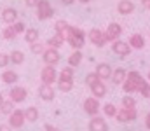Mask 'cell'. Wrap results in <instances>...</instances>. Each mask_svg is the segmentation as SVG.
<instances>
[{
  "label": "cell",
  "instance_id": "cell-20",
  "mask_svg": "<svg viewBox=\"0 0 150 131\" xmlns=\"http://www.w3.org/2000/svg\"><path fill=\"white\" fill-rule=\"evenodd\" d=\"M0 81L5 82V84H14V82L19 81V77H18V74L14 70H4L2 75H0Z\"/></svg>",
  "mask_w": 150,
  "mask_h": 131
},
{
  "label": "cell",
  "instance_id": "cell-2",
  "mask_svg": "<svg viewBox=\"0 0 150 131\" xmlns=\"http://www.w3.org/2000/svg\"><path fill=\"white\" fill-rule=\"evenodd\" d=\"M54 16V9H52V5H51V2L49 0H38L37 4V18L38 19H49V18H52Z\"/></svg>",
  "mask_w": 150,
  "mask_h": 131
},
{
  "label": "cell",
  "instance_id": "cell-14",
  "mask_svg": "<svg viewBox=\"0 0 150 131\" xmlns=\"http://www.w3.org/2000/svg\"><path fill=\"white\" fill-rule=\"evenodd\" d=\"M94 74L100 77V81H107V79H110V75H112V68H110V65H107V63H100V65H96Z\"/></svg>",
  "mask_w": 150,
  "mask_h": 131
},
{
  "label": "cell",
  "instance_id": "cell-28",
  "mask_svg": "<svg viewBox=\"0 0 150 131\" xmlns=\"http://www.w3.org/2000/svg\"><path fill=\"white\" fill-rule=\"evenodd\" d=\"M58 82V89L61 93H70L74 89V81H56Z\"/></svg>",
  "mask_w": 150,
  "mask_h": 131
},
{
  "label": "cell",
  "instance_id": "cell-45",
  "mask_svg": "<svg viewBox=\"0 0 150 131\" xmlns=\"http://www.w3.org/2000/svg\"><path fill=\"white\" fill-rule=\"evenodd\" d=\"M2 101H4V94L0 93V103H2Z\"/></svg>",
  "mask_w": 150,
  "mask_h": 131
},
{
  "label": "cell",
  "instance_id": "cell-17",
  "mask_svg": "<svg viewBox=\"0 0 150 131\" xmlns=\"http://www.w3.org/2000/svg\"><path fill=\"white\" fill-rule=\"evenodd\" d=\"M117 11H119V14L127 16V14H131V12L134 11V4H133L131 0H120V2L117 4Z\"/></svg>",
  "mask_w": 150,
  "mask_h": 131
},
{
  "label": "cell",
  "instance_id": "cell-23",
  "mask_svg": "<svg viewBox=\"0 0 150 131\" xmlns=\"http://www.w3.org/2000/svg\"><path fill=\"white\" fill-rule=\"evenodd\" d=\"M56 81H74V68L72 67L61 68V72L58 74V79Z\"/></svg>",
  "mask_w": 150,
  "mask_h": 131
},
{
  "label": "cell",
  "instance_id": "cell-1",
  "mask_svg": "<svg viewBox=\"0 0 150 131\" xmlns=\"http://www.w3.org/2000/svg\"><path fill=\"white\" fill-rule=\"evenodd\" d=\"M65 40L70 44L74 49L80 51V49L84 47V44H86V33H84L79 26H72V25H68L67 33H65Z\"/></svg>",
  "mask_w": 150,
  "mask_h": 131
},
{
  "label": "cell",
  "instance_id": "cell-35",
  "mask_svg": "<svg viewBox=\"0 0 150 131\" xmlns=\"http://www.w3.org/2000/svg\"><path fill=\"white\" fill-rule=\"evenodd\" d=\"M98 81H100V77H98V75H96L94 72H93V74H87V75H86V84H87L89 87L93 86V84H96Z\"/></svg>",
  "mask_w": 150,
  "mask_h": 131
},
{
  "label": "cell",
  "instance_id": "cell-41",
  "mask_svg": "<svg viewBox=\"0 0 150 131\" xmlns=\"http://www.w3.org/2000/svg\"><path fill=\"white\" fill-rule=\"evenodd\" d=\"M44 128H45V131H59V130H56L54 126H51V124H45Z\"/></svg>",
  "mask_w": 150,
  "mask_h": 131
},
{
  "label": "cell",
  "instance_id": "cell-16",
  "mask_svg": "<svg viewBox=\"0 0 150 131\" xmlns=\"http://www.w3.org/2000/svg\"><path fill=\"white\" fill-rule=\"evenodd\" d=\"M126 81H127V82H131V84H134L138 89L147 82V81L142 77V74H140V72H134V70H133V72H129V74H126Z\"/></svg>",
  "mask_w": 150,
  "mask_h": 131
},
{
  "label": "cell",
  "instance_id": "cell-32",
  "mask_svg": "<svg viewBox=\"0 0 150 131\" xmlns=\"http://www.w3.org/2000/svg\"><path fill=\"white\" fill-rule=\"evenodd\" d=\"M103 114H105L107 117H115L117 107H115L113 103H105V105H103Z\"/></svg>",
  "mask_w": 150,
  "mask_h": 131
},
{
  "label": "cell",
  "instance_id": "cell-13",
  "mask_svg": "<svg viewBox=\"0 0 150 131\" xmlns=\"http://www.w3.org/2000/svg\"><path fill=\"white\" fill-rule=\"evenodd\" d=\"M112 51L115 54H119V56H127L131 52V47L127 45V42H124V40H113Z\"/></svg>",
  "mask_w": 150,
  "mask_h": 131
},
{
  "label": "cell",
  "instance_id": "cell-42",
  "mask_svg": "<svg viewBox=\"0 0 150 131\" xmlns=\"http://www.w3.org/2000/svg\"><path fill=\"white\" fill-rule=\"evenodd\" d=\"M145 126H147V130H150V112L147 114V119H145Z\"/></svg>",
  "mask_w": 150,
  "mask_h": 131
},
{
  "label": "cell",
  "instance_id": "cell-19",
  "mask_svg": "<svg viewBox=\"0 0 150 131\" xmlns=\"http://www.w3.org/2000/svg\"><path fill=\"white\" fill-rule=\"evenodd\" d=\"M63 44H65V35L63 33H54L51 39H47V47H52V49H59Z\"/></svg>",
  "mask_w": 150,
  "mask_h": 131
},
{
  "label": "cell",
  "instance_id": "cell-11",
  "mask_svg": "<svg viewBox=\"0 0 150 131\" xmlns=\"http://www.w3.org/2000/svg\"><path fill=\"white\" fill-rule=\"evenodd\" d=\"M89 131H108V123L103 117L93 115V119L89 121Z\"/></svg>",
  "mask_w": 150,
  "mask_h": 131
},
{
  "label": "cell",
  "instance_id": "cell-36",
  "mask_svg": "<svg viewBox=\"0 0 150 131\" xmlns=\"http://www.w3.org/2000/svg\"><path fill=\"white\" fill-rule=\"evenodd\" d=\"M11 26L14 28V32H16L18 35H19V33H25V30H26V26H25V23H21V21H19V23H18V21H14V23H12Z\"/></svg>",
  "mask_w": 150,
  "mask_h": 131
},
{
  "label": "cell",
  "instance_id": "cell-34",
  "mask_svg": "<svg viewBox=\"0 0 150 131\" xmlns=\"http://www.w3.org/2000/svg\"><path fill=\"white\" fill-rule=\"evenodd\" d=\"M45 51V45L42 42H33V44H30V52H33V54H42Z\"/></svg>",
  "mask_w": 150,
  "mask_h": 131
},
{
  "label": "cell",
  "instance_id": "cell-33",
  "mask_svg": "<svg viewBox=\"0 0 150 131\" xmlns=\"http://www.w3.org/2000/svg\"><path fill=\"white\" fill-rule=\"evenodd\" d=\"M67 28H68V23L65 21V19H59V21H56L54 23V30H56V33H67Z\"/></svg>",
  "mask_w": 150,
  "mask_h": 131
},
{
  "label": "cell",
  "instance_id": "cell-37",
  "mask_svg": "<svg viewBox=\"0 0 150 131\" xmlns=\"http://www.w3.org/2000/svg\"><path fill=\"white\" fill-rule=\"evenodd\" d=\"M138 93H142V96H145V98H150V82H145L138 89Z\"/></svg>",
  "mask_w": 150,
  "mask_h": 131
},
{
  "label": "cell",
  "instance_id": "cell-4",
  "mask_svg": "<svg viewBox=\"0 0 150 131\" xmlns=\"http://www.w3.org/2000/svg\"><path fill=\"white\" fill-rule=\"evenodd\" d=\"M82 108H84V112H86V114H89V115H96V114L100 112V108H101V107H100L98 98L89 96V98H86V100H84Z\"/></svg>",
  "mask_w": 150,
  "mask_h": 131
},
{
  "label": "cell",
  "instance_id": "cell-8",
  "mask_svg": "<svg viewBox=\"0 0 150 131\" xmlns=\"http://www.w3.org/2000/svg\"><path fill=\"white\" fill-rule=\"evenodd\" d=\"M115 117L119 123H129V121H134L138 114H136V108H119Z\"/></svg>",
  "mask_w": 150,
  "mask_h": 131
},
{
  "label": "cell",
  "instance_id": "cell-12",
  "mask_svg": "<svg viewBox=\"0 0 150 131\" xmlns=\"http://www.w3.org/2000/svg\"><path fill=\"white\" fill-rule=\"evenodd\" d=\"M38 94H40V98L44 101H52L54 96H56V91H54V87L49 86V84H40L38 86Z\"/></svg>",
  "mask_w": 150,
  "mask_h": 131
},
{
  "label": "cell",
  "instance_id": "cell-30",
  "mask_svg": "<svg viewBox=\"0 0 150 131\" xmlns=\"http://www.w3.org/2000/svg\"><path fill=\"white\" fill-rule=\"evenodd\" d=\"M122 108H136V100L131 94H126L122 98Z\"/></svg>",
  "mask_w": 150,
  "mask_h": 131
},
{
  "label": "cell",
  "instance_id": "cell-15",
  "mask_svg": "<svg viewBox=\"0 0 150 131\" xmlns=\"http://www.w3.org/2000/svg\"><path fill=\"white\" fill-rule=\"evenodd\" d=\"M2 19H4L5 25H12V23L18 19V11H16L14 7H5V9L2 11Z\"/></svg>",
  "mask_w": 150,
  "mask_h": 131
},
{
  "label": "cell",
  "instance_id": "cell-7",
  "mask_svg": "<svg viewBox=\"0 0 150 131\" xmlns=\"http://www.w3.org/2000/svg\"><path fill=\"white\" fill-rule=\"evenodd\" d=\"M9 96H11V101L12 103H23L28 96V91L23 86H14L9 91Z\"/></svg>",
  "mask_w": 150,
  "mask_h": 131
},
{
  "label": "cell",
  "instance_id": "cell-43",
  "mask_svg": "<svg viewBox=\"0 0 150 131\" xmlns=\"http://www.w3.org/2000/svg\"><path fill=\"white\" fill-rule=\"evenodd\" d=\"M75 0H61V4H65V5H72Z\"/></svg>",
  "mask_w": 150,
  "mask_h": 131
},
{
  "label": "cell",
  "instance_id": "cell-21",
  "mask_svg": "<svg viewBox=\"0 0 150 131\" xmlns=\"http://www.w3.org/2000/svg\"><path fill=\"white\" fill-rule=\"evenodd\" d=\"M91 91H93V94H94V98H103L105 94H107V87H105V84H103V81H98L96 84H93L91 86Z\"/></svg>",
  "mask_w": 150,
  "mask_h": 131
},
{
  "label": "cell",
  "instance_id": "cell-9",
  "mask_svg": "<svg viewBox=\"0 0 150 131\" xmlns=\"http://www.w3.org/2000/svg\"><path fill=\"white\" fill-rule=\"evenodd\" d=\"M59 52H58V49H52V47H47L44 52H42V59H44V63L45 65H56L58 61H59Z\"/></svg>",
  "mask_w": 150,
  "mask_h": 131
},
{
  "label": "cell",
  "instance_id": "cell-6",
  "mask_svg": "<svg viewBox=\"0 0 150 131\" xmlns=\"http://www.w3.org/2000/svg\"><path fill=\"white\" fill-rule=\"evenodd\" d=\"M103 33H105V39H107V42L119 40V37H120V33H122V26H120L119 23H110Z\"/></svg>",
  "mask_w": 150,
  "mask_h": 131
},
{
  "label": "cell",
  "instance_id": "cell-48",
  "mask_svg": "<svg viewBox=\"0 0 150 131\" xmlns=\"http://www.w3.org/2000/svg\"><path fill=\"white\" fill-rule=\"evenodd\" d=\"M149 7H150V4H149Z\"/></svg>",
  "mask_w": 150,
  "mask_h": 131
},
{
  "label": "cell",
  "instance_id": "cell-44",
  "mask_svg": "<svg viewBox=\"0 0 150 131\" xmlns=\"http://www.w3.org/2000/svg\"><path fill=\"white\" fill-rule=\"evenodd\" d=\"M142 4H143V5H149V4H150V0H142Z\"/></svg>",
  "mask_w": 150,
  "mask_h": 131
},
{
  "label": "cell",
  "instance_id": "cell-38",
  "mask_svg": "<svg viewBox=\"0 0 150 131\" xmlns=\"http://www.w3.org/2000/svg\"><path fill=\"white\" fill-rule=\"evenodd\" d=\"M9 63H11V61H9V56L4 54V52H0V68H5Z\"/></svg>",
  "mask_w": 150,
  "mask_h": 131
},
{
  "label": "cell",
  "instance_id": "cell-18",
  "mask_svg": "<svg viewBox=\"0 0 150 131\" xmlns=\"http://www.w3.org/2000/svg\"><path fill=\"white\" fill-rule=\"evenodd\" d=\"M127 45H129L131 49H143V47H145V39H143V35H140V33L131 35Z\"/></svg>",
  "mask_w": 150,
  "mask_h": 131
},
{
  "label": "cell",
  "instance_id": "cell-31",
  "mask_svg": "<svg viewBox=\"0 0 150 131\" xmlns=\"http://www.w3.org/2000/svg\"><path fill=\"white\" fill-rule=\"evenodd\" d=\"M12 110H14V103H12L11 100H7V101L4 100V101L0 103V112H2V114H5V115H9V114H11Z\"/></svg>",
  "mask_w": 150,
  "mask_h": 131
},
{
  "label": "cell",
  "instance_id": "cell-25",
  "mask_svg": "<svg viewBox=\"0 0 150 131\" xmlns=\"http://www.w3.org/2000/svg\"><path fill=\"white\" fill-rule=\"evenodd\" d=\"M110 79H112L113 84H122L124 79H126V70H124V68H117L115 72H112Z\"/></svg>",
  "mask_w": 150,
  "mask_h": 131
},
{
  "label": "cell",
  "instance_id": "cell-46",
  "mask_svg": "<svg viewBox=\"0 0 150 131\" xmlns=\"http://www.w3.org/2000/svg\"><path fill=\"white\" fill-rule=\"evenodd\" d=\"M79 2H82V4H87V2H89V0H79Z\"/></svg>",
  "mask_w": 150,
  "mask_h": 131
},
{
  "label": "cell",
  "instance_id": "cell-5",
  "mask_svg": "<svg viewBox=\"0 0 150 131\" xmlns=\"http://www.w3.org/2000/svg\"><path fill=\"white\" fill-rule=\"evenodd\" d=\"M87 37H89V42L94 44L96 47H103V45L107 44L105 33H103L100 28H91V30H89V33H87Z\"/></svg>",
  "mask_w": 150,
  "mask_h": 131
},
{
  "label": "cell",
  "instance_id": "cell-40",
  "mask_svg": "<svg viewBox=\"0 0 150 131\" xmlns=\"http://www.w3.org/2000/svg\"><path fill=\"white\" fill-rule=\"evenodd\" d=\"M0 131H12V128L9 124H0Z\"/></svg>",
  "mask_w": 150,
  "mask_h": 131
},
{
  "label": "cell",
  "instance_id": "cell-29",
  "mask_svg": "<svg viewBox=\"0 0 150 131\" xmlns=\"http://www.w3.org/2000/svg\"><path fill=\"white\" fill-rule=\"evenodd\" d=\"M2 37H4L5 40H14V39L18 37V33L14 32V28H12L11 25H7V26L4 28V32H2Z\"/></svg>",
  "mask_w": 150,
  "mask_h": 131
},
{
  "label": "cell",
  "instance_id": "cell-24",
  "mask_svg": "<svg viewBox=\"0 0 150 131\" xmlns=\"http://www.w3.org/2000/svg\"><path fill=\"white\" fill-rule=\"evenodd\" d=\"M38 35H40V33H38L37 28H26V30H25V40H26L28 44L37 42V40H38Z\"/></svg>",
  "mask_w": 150,
  "mask_h": 131
},
{
  "label": "cell",
  "instance_id": "cell-47",
  "mask_svg": "<svg viewBox=\"0 0 150 131\" xmlns=\"http://www.w3.org/2000/svg\"><path fill=\"white\" fill-rule=\"evenodd\" d=\"M149 82H150V72H149Z\"/></svg>",
  "mask_w": 150,
  "mask_h": 131
},
{
  "label": "cell",
  "instance_id": "cell-27",
  "mask_svg": "<svg viewBox=\"0 0 150 131\" xmlns=\"http://www.w3.org/2000/svg\"><path fill=\"white\" fill-rule=\"evenodd\" d=\"M9 61L14 63V65H21V63L25 61V52H21V51H12L11 56H9Z\"/></svg>",
  "mask_w": 150,
  "mask_h": 131
},
{
  "label": "cell",
  "instance_id": "cell-39",
  "mask_svg": "<svg viewBox=\"0 0 150 131\" xmlns=\"http://www.w3.org/2000/svg\"><path fill=\"white\" fill-rule=\"evenodd\" d=\"M25 4H26L28 7H37L38 0H25Z\"/></svg>",
  "mask_w": 150,
  "mask_h": 131
},
{
  "label": "cell",
  "instance_id": "cell-10",
  "mask_svg": "<svg viewBox=\"0 0 150 131\" xmlns=\"http://www.w3.org/2000/svg\"><path fill=\"white\" fill-rule=\"evenodd\" d=\"M25 123H26V121H25L23 110H12V112L9 114V126H11V128H21Z\"/></svg>",
  "mask_w": 150,
  "mask_h": 131
},
{
  "label": "cell",
  "instance_id": "cell-26",
  "mask_svg": "<svg viewBox=\"0 0 150 131\" xmlns=\"http://www.w3.org/2000/svg\"><path fill=\"white\" fill-rule=\"evenodd\" d=\"M80 61H82V52L75 49L74 52L68 56V67H72V68H74V67H79Z\"/></svg>",
  "mask_w": 150,
  "mask_h": 131
},
{
  "label": "cell",
  "instance_id": "cell-3",
  "mask_svg": "<svg viewBox=\"0 0 150 131\" xmlns=\"http://www.w3.org/2000/svg\"><path fill=\"white\" fill-rule=\"evenodd\" d=\"M56 79H58V74H56L54 67H52V65H45V67L42 68V72H40V81H42V84L52 86V84L56 82Z\"/></svg>",
  "mask_w": 150,
  "mask_h": 131
},
{
  "label": "cell",
  "instance_id": "cell-22",
  "mask_svg": "<svg viewBox=\"0 0 150 131\" xmlns=\"http://www.w3.org/2000/svg\"><path fill=\"white\" fill-rule=\"evenodd\" d=\"M23 114H25V121H28V123H35L38 119V108L37 107H28L26 110H23Z\"/></svg>",
  "mask_w": 150,
  "mask_h": 131
}]
</instances>
